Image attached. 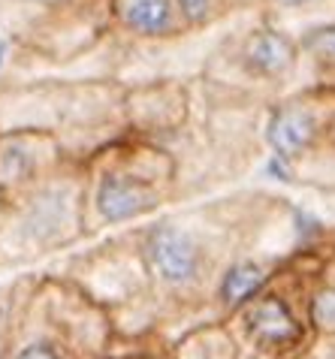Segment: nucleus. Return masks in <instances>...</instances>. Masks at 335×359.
I'll list each match as a JSON object with an SVG mask.
<instances>
[{
  "mask_svg": "<svg viewBox=\"0 0 335 359\" xmlns=\"http://www.w3.org/2000/svg\"><path fill=\"white\" fill-rule=\"evenodd\" d=\"M115 338L100 302L61 272L15 278L4 359H106Z\"/></svg>",
  "mask_w": 335,
  "mask_h": 359,
  "instance_id": "4",
  "label": "nucleus"
},
{
  "mask_svg": "<svg viewBox=\"0 0 335 359\" xmlns=\"http://www.w3.org/2000/svg\"><path fill=\"white\" fill-rule=\"evenodd\" d=\"M296 36L269 18L224 34L205 57L200 79L226 91L275 103L296 91Z\"/></svg>",
  "mask_w": 335,
  "mask_h": 359,
  "instance_id": "8",
  "label": "nucleus"
},
{
  "mask_svg": "<svg viewBox=\"0 0 335 359\" xmlns=\"http://www.w3.org/2000/svg\"><path fill=\"white\" fill-rule=\"evenodd\" d=\"M299 359H311V356H308V353H305V356H299Z\"/></svg>",
  "mask_w": 335,
  "mask_h": 359,
  "instance_id": "19",
  "label": "nucleus"
},
{
  "mask_svg": "<svg viewBox=\"0 0 335 359\" xmlns=\"http://www.w3.org/2000/svg\"><path fill=\"white\" fill-rule=\"evenodd\" d=\"M85 242V175L67 161L57 172L0 208V269H22Z\"/></svg>",
  "mask_w": 335,
  "mask_h": 359,
  "instance_id": "6",
  "label": "nucleus"
},
{
  "mask_svg": "<svg viewBox=\"0 0 335 359\" xmlns=\"http://www.w3.org/2000/svg\"><path fill=\"white\" fill-rule=\"evenodd\" d=\"M0 208H4V203H0Z\"/></svg>",
  "mask_w": 335,
  "mask_h": 359,
  "instance_id": "20",
  "label": "nucleus"
},
{
  "mask_svg": "<svg viewBox=\"0 0 335 359\" xmlns=\"http://www.w3.org/2000/svg\"><path fill=\"white\" fill-rule=\"evenodd\" d=\"M64 163V148L48 130H36V127L0 130V203L6 205L31 194Z\"/></svg>",
  "mask_w": 335,
  "mask_h": 359,
  "instance_id": "9",
  "label": "nucleus"
},
{
  "mask_svg": "<svg viewBox=\"0 0 335 359\" xmlns=\"http://www.w3.org/2000/svg\"><path fill=\"white\" fill-rule=\"evenodd\" d=\"M112 34L124 43H160L187 34L175 0H109Z\"/></svg>",
  "mask_w": 335,
  "mask_h": 359,
  "instance_id": "11",
  "label": "nucleus"
},
{
  "mask_svg": "<svg viewBox=\"0 0 335 359\" xmlns=\"http://www.w3.org/2000/svg\"><path fill=\"white\" fill-rule=\"evenodd\" d=\"M193 82V79H191ZM184 79H151L127 85V127L130 136L166 145L191 118L193 94Z\"/></svg>",
  "mask_w": 335,
  "mask_h": 359,
  "instance_id": "10",
  "label": "nucleus"
},
{
  "mask_svg": "<svg viewBox=\"0 0 335 359\" xmlns=\"http://www.w3.org/2000/svg\"><path fill=\"white\" fill-rule=\"evenodd\" d=\"M332 242L335 226H320L224 317L239 359H299L311 351V299Z\"/></svg>",
  "mask_w": 335,
  "mask_h": 359,
  "instance_id": "2",
  "label": "nucleus"
},
{
  "mask_svg": "<svg viewBox=\"0 0 335 359\" xmlns=\"http://www.w3.org/2000/svg\"><path fill=\"white\" fill-rule=\"evenodd\" d=\"M175 6L187 31H212L233 13L235 0H175Z\"/></svg>",
  "mask_w": 335,
  "mask_h": 359,
  "instance_id": "15",
  "label": "nucleus"
},
{
  "mask_svg": "<svg viewBox=\"0 0 335 359\" xmlns=\"http://www.w3.org/2000/svg\"><path fill=\"white\" fill-rule=\"evenodd\" d=\"M106 359H172L170 347L154 338H121L115 335Z\"/></svg>",
  "mask_w": 335,
  "mask_h": 359,
  "instance_id": "16",
  "label": "nucleus"
},
{
  "mask_svg": "<svg viewBox=\"0 0 335 359\" xmlns=\"http://www.w3.org/2000/svg\"><path fill=\"white\" fill-rule=\"evenodd\" d=\"M13 296H15V278L0 284V359L6 351V332H9V314H13Z\"/></svg>",
  "mask_w": 335,
  "mask_h": 359,
  "instance_id": "18",
  "label": "nucleus"
},
{
  "mask_svg": "<svg viewBox=\"0 0 335 359\" xmlns=\"http://www.w3.org/2000/svg\"><path fill=\"white\" fill-rule=\"evenodd\" d=\"M127 85L115 76H52L0 91V130H48L67 161L85 163L94 151L130 133Z\"/></svg>",
  "mask_w": 335,
  "mask_h": 359,
  "instance_id": "3",
  "label": "nucleus"
},
{
  "mask_svg": "<svg viewBox=\"0 0 335 359\" xmlns=\"http://www.w3.org/2000/svg\"><path fill=\"white\" fill-rule=\"evenodd\" d=\"M275 178L335 194V91L299 88L275 100L263 121Z\"/></svg>",
  "mask_w": 335,
  "mask_h": 359,
  "instance_id": "7",
  "label": "nucleus"
},
{
  "mask_svg": "<svg viewBox=\"0 0 335 359\" xmlns=\"http://www.w3.org/2000/svg\"><path fill=\"white\" fill-rule=\"evenodd\" d=\"M317 229L290 199L242 191L121 226L55 272L106 308L115 335L170 347L187 329L233 311V281L248 257L296 251Z\"/></svg>",
  "mask_w": 335,
  "mask_h": 359,
  "instance_id": "1",
  "label": "nucleus"
},
{
  "mask_svg": "<svg viewBox=\"0 0 335 359\" xmlns=\"http://www.w3.org/2000/svg\"><path fill=\"white\" fill-rule=\"evenodd\" d=\"M266 4V18L275 22L278 27H284L287 18H296V15H311L327 4V0H263Z\"/></svg>",
  "mask_w": 335,
  "mask_h": 359,
  "instance_id": "17",
  "label": "nucleus"
},
{
  "mask_svg": "<svg viewBox=\"0 0 335 359\" xmlns=\"http://www.w3.org/2000/svg\"><path fill=\"white\" fill-rule=\"evenodd\" d=\"M311 323L317 338H332L335 335V242L329 248V257L323 263L317 290L311 299ZM314 338V341H317Z\"/></svg>",
  "mask_w": 335,
  "mask_h": 359,
  "instance_id": "14",
  "label": "nucleus"
},
{
  "mask_svg": "<svg viewBox=\"0 0 335 359\" xmlns=\"http://www.w3.org/2000/svg\"><path fill=\"white\" fill-rule=\"evenodd\" d=\"M85 238L149 221L179 203V169L170 148L139 136H121L82 163Z\"/></svg>",
  "mask_w": 335,
  "mask_h": 359,
  "instance_id": "5",
  "label": "nucleus"
},
{
  "mask_svg": "<svg viewBox=\"0 0 335 359\" xmlns=\"http://www.w3.org/2000/svg\"><path fill=\"white\" fill-rule=\"evenodd\" d=\"M235 4H239V0H235Z\"/></svg>",
  "mask_w": 335,
  "mask_h": 359,
  "instance_id": "21",
  "label": "nucleus"
},
{
  "mask_svg": "<svg viewBox=\"0 0 335 359\" xmlns=\"http://www.w3.org/2000/svg\"><path fill=\"white\" fill-rule=\"evenodd\" d=\"M296 91L299 88L335 91V22L305 31L296 36Z\"/></svg>",
  "mask_w": 335,
  "mask_h": 359,
  "instance_id": "12",
  "label": "nucleus"
},
{
  "mask_svg": "<svg viewBox=\"0 0 335 359\" xmlns=\"http://www.w3.org/2000/svg\"><path fill=\"white\" fill-rule=\"evenodd\" d=\"M172 359H239L235 341L230 335V329L224 326V320L200 323L193 329H187L184 335H179L170 344Z\"/></svg>",
  "mask_w": 335,
  "mask_h": 359,
  "instance_id": "13",
  "label": "nucleus"
}]
</instances>
